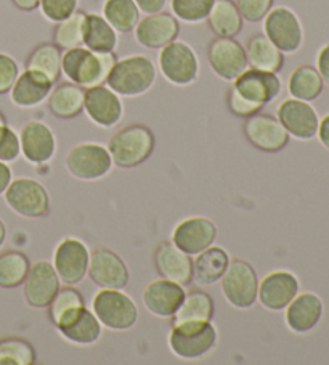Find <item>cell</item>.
<instances>
[{
	"label": "cell",
	"mask_w": 329,
	"mask_h": 365,
	"mask_svg": "<svg viewBox=\"0 0 329 365\" xmlns=\"http://www.w3.org/2000/svg\"><path fill=\"white\" fill-rule=\"evenodd\" d=\"M118 61L115 52H93L87 47L65 50L61 56V74L82 89L106 84L108 74Z\"/></svg>",
	"instance_id": "obj_1"
},
{
	"label": "cell",
	"mask_w": 329,
	"mask_h": 365,
	"mask_svg": "<svg viewBox=\"0 0 329 365\" xmlns=\"http://www.w3.org/2000/svg\"><path fill=\"white\" fill-rule=\"evenodd\" d=\"M156 66L147 55H129L118 60L108 74L106 86L118 96L134 98L145 96L156 83Z\"/></svg>",
	"instance_id": "obj_2"
},
{
	"label": "cell",
	"mask_w": 329,
	"mask_h": 365,
	"mask_svg": "<svg viewBox=\"0 0 329 365\" xmlns=\"http://www.w3.org/2000/svg\"><path fill=\"white\" fill-rule=\"evenodd\" d=\"M113 165L132 169L143 165L155 150V134L143 124H130L118 130L108 143Z\"/></svg>",
	"instance_id": "obj_3"
},
{
	"label": "cell",
	"mask_w": 329,
	"mask_h": 365,
	"mask_svg": "<svg viewBox=\"0 0 329 365\" xmlns=\"http://www.w3.org/2000/svg\"><path fill=\"white\" fill-rule=\"evenodd\" d=\"M217 344V330L212 322L172 324L169 333V348L183 361H193L209 354Z\"/></svg>",
	"instance_id": "obj_4"
},
{
	"label": "cell",
	"mask_w": 329,
	"mask_h": 365,
	"mask_svg": "<svg viewBox=\"0 0 329 365\" xmlns=\"http://www.w3.org/2000/svg\"><path fill=\"white\" fill-rule=\"evenodd\" d=\"M92 311L101 325L115 331L129 330L138 320L135 301L122 289L101 288L92 299Z\"/></svg>",
	"instance_id": "obj_5"
},
{
	"label": "cell",
	"mask_w": 329,
	"mask_h": 365,
	"mask_svg": "<svg viewBox=\"0 0 329 365\" xmlns=\"http://www.w3.org/2000/svg\"><path fill=\"white\" fill-rule=\"evenodd\" d=\"M157 66L164 79L177 87L192 86L199 76V60L192 46L175 39L161 48Z\"/></svg>",
	"instance_id": "obj_6"
},
{
	"label": "cell",
	"mask_w": 329,
	"mask_h": 365,
	"mask_svg": "<svg viewBox=\"0 0 329 365\" xmlns=\"http://www.w3.org/2000/svg\"><path fill=\"white\" fill-rule=\"evenodd\" d=\"M66 169L74 179L95 182L106 178L113 169V160L108 148L95 142H84L69 150Z\"/></svg>",
	"instance_id": "obj_7"
},
{
	"label": "cell",
	"mask_w": 329,
	"mask_h": 365,
	"mask_svg": "<svg viewBox=\"0 0 329 365\" xmlns=\"http://www.w3.org/2000/svg\"><path fill=\"white\" fill-rule=\"evenodd\" d=\"M222 293L236 309H249L257 301L258 279L254 267L243 259H233L220 279Z\"/></svg>",
	"instance_id": "obj_8"
},
{
	"label": "cell",
	"mask_w": 329,
	"mask_h": 365,
	"mask_svg": "<svg viewBox=\"0 0 329 365\" xmlns=\"http://www.w3.org/2000/svg\"><path fill=\"white\" fill-rule=\"evenodd\" d=\"M5 203L18 216L26 219H39L50 211V197L42 184L28 178L10 182L5 190Z\"/></svg>",
	"instance_id": "obj_9"
},
{
	"label": "cell",
	"mask_w": 329,
	"mask_h": 365,
	"mask_svg": "<svg viewBox=\"0 0 329 365\" xmlns=\"http://www.w3.org/2000/svg\"><path fill=\"white\" fill-rule=\"evenodd\" d=\"M90 261L87 245L75 237H66L56 245L53 253V267L65 285L74 287L85 279Z\"/></svg>",
	"instance_id": "obj_10"
},
{
	"label": "cell",
	"mask_w": 329,
	"mask_h": 365,
	"mask_svg": "<svg viewBox=\"0 0 329 365\" xmlns=\"http://www.w3.org/2000/svg\"><path fill=\"white\" fill-rule=\"evenodd\" d=\"M243 134L252 147L267 153L281 152L289 142L288 130L280 119L261 111L244 119Z\"/></svg>",
	"instance_id": "obj_11"
},
{
	"label": "cell",
	"mask_w": 329,
	"mask_h": 365,
	"mask_svg": "<svg viewBox=\"0 0 329 365\" xmlns=\"http://www.w3.org/2000/svg\"><path fill=\"white\" fill-rule=\"evenodd\" d=\"M263 31L283 53H296L302 46L301 20L288 7L271 9L263 18Z\"/></svg>",
	"instance_id": "obj_12"
},
{
	"label": "cell",
	"mask_w": 329,
	"mask_h": 365,
	"mask_svg": "<svg viewBox=\"0 0 329 365\" xmlns=\"http://www.w3.org/2000/svg\"><path fill=\"white\" fill-rule=\"evenodd\" d=\"M207 61L212 71L224 81H235L248 69L244 47L235 37H215L207 47Z\"/></svg>",
	"instance_id": "obj_13"
},
{
	"label": "cell",
	"mask_w": 329,
	"mask_h": 365,
	"mask_svg": "<svg viewBox=\"0 0 329 365\" xmlns=\"http://www.w3.org/2000/svg\"><path fill=\"white\" fill-rule=\"evenodd\" d=\"M60 277L52 262L36 261L31 264L23 282V292L28 304L36 309H46L60 289Z\"/></svg>",
	"instance_id": "obj_14"
},
{
	"label": "cell",
	"mask_w": 329,
	"mask_h": 365,
	"mask_svg": "<svg viewBox=\"0 0 329 365\" xmlns=\"http://www.w3.org/2000/svg\"><path fill=\"white\" fill-rule=\"evenodd\" d=\"M87 274L100 288L122 289L129 285L130 279L122 257L108 248H95L92 251Z\"/></svg>",
	"instance_id": "obj_15"
},
{
	"label": "cell",
	"mask_w": 329,
	"mask_h": 365,
	"mask_svg": "<svg viewBox=\"0 0 329 365\" xmlns=\"http://www.w3.org/2000/svg\"><path fill=\"white\" fill-rule=\"evenodd\" d=\"M84 111L95 125L110 129L115 128L122 119L124 105L121 96H118L108 86L100 84L85 89Z\"/></svg>",
	"instance_id": "obj_16"
},
{
	"label": "cell",
	"mask_w": 329,
	"mask_h": 365,
	"mask_svg": "<svg viewBox=\"0 0 329 365\" xmlns=\"http://www.w3.org/2000/svg\"><path fill=\"white\" fill-rule=\"evenodd\" d=\"M21 155L31 165H46L55 156L56 140L53 130L39 119L24 123L20 130Z\"/></svg>",
	"instance_id": "obj_17"
},
{
	"label": "cell",
	"mask_w": 329,
	"mask_h": 365,
	"mask_svg": "<svg viewBox=\"0 0 329 365\" xmlns=\"http://www.w3.org/2000/svg\"><path fill=\"white\" fill-rule=\"evenodd\" d=\"M135 41L145 48H162L175 41L180 33V21L172 14L157 11L145 15L135 26Z\"/></svg>",
	"instance_id": "obj_18"
},
{
	"label": "cell",
	"mask_w": 329,
	"mask_h": 365,
	"mask_svg": "<svg viewBox=\"0 0 329 365\" xmlns=\"http://www.w3.org/2000/svg\"><path fill=\"white\" fill-rule=\"evenodd\" d=\"M233 89L248 102L263 108L281 92V81L276 76V73L248 68L233 81Z\"/></svg>",
	"instance_id": "obj_19"
},
{
	"label": "cell",
	"mask_w": 329,
	"mask_h": 365,
	"mask_svg": "<svg viewBox=\"0 0 329 365\" xmlns=\"http://www.w3.org/2000/svg\"><path fill=\"white\" fill-rule=\"evenodd\" d=\"M299 293V282L288 270H273L258 282L257 299L265 309L281 311Z\"/></svg>",
	"instance_id": "obj_20"
},
{
	"label": "cell",
	"mask_w": 329,
	"mask_h": 365,
	"mask_svg": "<svg viewBox=\"0 0 329 365\" xmlns=\"http://www.w3.org/2000/svg\"><path fill=\"white\" fill-rule=\"evenodd\" d=\"M183 297H185V289L182 285L161 277L145 287L142 299L151 316L157 319H172L182 304Z\"/></svg>",
	"instance_id": "obj_21"
},
{
	"label": "cell",
	"mask_w": 329,
	"mask_h": 365,
	"mask_svg": "<svg viewBox=\"0 0 329 365\" xmlns=\"http://www.w3.org/2000/svg\"><path fill=\"white\" fill-rule=\"evenodd\" d=\"M217 238V227L206 217H188L175 225L172 243L187 255H199L201 251L212 247Z\"/></svg>",
	"instance_id": "obj_22"
},
{
	"label": "cell",
	"mask_w": 329,
	"mask_h": 365,
	"mask_svg": "<svg viewBox=\"0 0 329 365\" xmlns=\"http://www.w3.org/2000/svg\"><path fill=\"white\" fill-rule=\"evenodd\" d=\"M155 267L162 279L187 287L193 282V259L172 242H162L155 250Z\"/></svg>",
	"instance_id": "obj_23"
},
{
	"label": "cell",
	"mask_w": 329,
	"mask_h": 365,
	"mask_svg": "<svg viewBox=\"0 0 329 365\" xmlns=\"http://www.w3.org/2000/svg\"><path fill=\"white\" fill-rule=\"evenodd\" d=\"M278 119L289 135L301 140L312 138L318 130V116L312 105L303 100L288 98L278 106Z\"/></svg>",
	"instance_id": "obj_24"
},
{
	"label": "cell",
	"mask_w": 329,
	"mask_h": 365,
	"mask_svg": "<svg viewBox=\"0 0 329 365\" xmlns=\"http://www.w3.org/2000/svg\"><path fill=\"white\" fill-rule=\"evenodd\" d=\"M53 86L52 81L47 79L43 74L24 69L10 89V98L14 105L20 106V108H34V106L46 102Z\"/></svg>",
	"instance_id": "obj_25"
},
{
	"label": "cell",
	"mask_w": 329,
	"mask_h": 365,
	"mask_svg": "<svg viewBox=\"0 0 329 365\" xmlns=\"http://www.w3.org/2000/svg\"><path fill=\"white\" fill-rule=\"evenodd\" d=\"M286 309V325L294 333H306L318 324L323 312L321 299L313 293L296 294L293 301L284 307Z\"/></svg>",
	"instance_id": "obj_26"
},
{
	"label": "cell",
	"mask_w": 329,
	"mask_h": 365,
	"mask_svg": "<svg viewBox=\"0 0 329 365\" xmlns=\"http://www.w3.org/2000/svg\"><path fill=\"white\" fill-rule=\"evenodd\" d=\"M56 329L66 341L78 346L95 344L103 335V325L100 324L93 311L87 309L85 306Z\"/></svg>",
	"instance_id": "obj_27"
},
{
	"label": "cell",
	"mask_w": 329,
	"mask_h": 365,
	"mask_svg": "<svg viewBox=\"0 0 329 365\" xmlns=\"http://www.w3.org/2000/svg\"><path fill=\"white\" fill-rule=\"evenodd\" d=\"M244 52L249 68L268 73L281 71L284 53L265 34L251 36L244 47Z\"/></svg>",
	"instance_id": "obj_28"
},
{
	"label": "cell",
	"mask_w": 329,
	"mask_h": 365,
	"mask_svg": "<svg viewBox=\"0 0 329 365\" xmlns=\"http://www.w3.org/2000/svg\"><path fill=\"white\" fill-rule=\"evenodd\" d=\"M230 261V256L224 248L212 245L196 255V259L193 261V280L198 282L199 285H215L222 279Z\"/></svg>",
	"instance_id": "obj_29"
},
{
	"label": "cell",
	"mask_w": 329,
	"mask_h": 365,
	"mask_svg": "<svg viewBox=\"0 0 329 365\" xmlns=\"http://www.w3.org/2000/svg\"><path fill=\"white\" fill-rule=\"evenodd\" d=\"M85 89L73 83L53 86L48 96V108L52 115L60 119H73L84 111Z\"/></svg>",
	"instance_id": "obj_30"
},
{
	"label": "cell",
	"mask_w": 329,
	"mask_h": 365,
	"mask_svg": "<svg viewBox=\"0 0 329 365\" xmlns=\"http://www.w3.org/2000/svg\"><path fill=\"white\" fill-rule=\"evenodd\" d=\"M207 24L217 37H236L243 31V16L233 0H214Z\"/></svg>",
	"instance_id": "obj_31"
},
{
	"label": "cell",
	"mask_w": 329,
	"mask_h": 365,
	"mask_svg": "<svg viewBox=\"0 0 329 365\" xmlns=\"http://www.w3.org/2000/svg\"><path fill=\"white\" fill-rule=\"evenodd\" d=\"M118 43V31L105 20L103 15H85L84 47L93 52H115Z\"/></svg>",
	"instance_id": "obj_32"
},
{
	"label": "cell",
	"mask_w": 329,
	"mask_h": 365,
	"mask_svg": "<svg viewBox=\"0 0 329 365\" xmlns=\"http://www.w3.org/2000/svg\"><path fill=\"white\" fill-rule=\"evenodd\" d=\"M214 301L211 294L202 289H189L179 309L174 314L172 324L182 322H211L214 317Z\"/></svg>",
	"instance_id": "obj_33"
},
{
	"label": "cell",
	"mask_w": 329,
	"mask_h": 365,
	"mask_svg": "<svg viewBox=\"0 0 329 365\" xmlns=\"http://www.w3.org/2000/svg\"><path fill=\"white\" fill-rule=\"evenodd\" d=\"M61 56L63 50L60 47H56L53 42H43L28 56L26 69L41 73L56 84L61 76Z\"/></svg>",
	"instance_id": "obj_34"
},
{
	"label": "cell",
	"mask_w": 329,
	"mask_h": 365,
	"mask_svg": "<svg viewBox=\"0 0 329 365\" xmlns=\"http://www.w3.org/2000/svg\"><path fill=\"white\" fill-rule=\"evenodd\" d=\"M103 18L118 31V34H125L135 29L140 20V10L134 0H105Z\"/></svg>",
	"instance_id": "obj_35"
},
{
	"label": "cell",
	"mask_w": 329,
	"mask_h": 365,
	"mask_svg": "<svg viewBox=\"0 0 329 365\" xmlns=\"http://www.w3.org/2000/svg\"><path fill=\"white\" fill-rule=\"evenodd\" d=\"M291 97L303 102H312L323 91V79L313 66L303 65L296 68L288 81Z\"/></svg>",
	"instance_id": "obj_36"
},
{
	"label": "cell",
	"mask_w": 329,
	"mask_h": 365,
	"mask_svg": "<svg viewBox=\"0 0 329 365\" xmlns=\"http://www.w3.org/2000/svg\"><path fill=\"white\" fill-rule=\"evenodd\" d=\"M31 262L28 256L16 250L0 253V288L11 289L23 285Z\"/></svg>",
	"instance_id": "obj_37"
},
{
	"label": "cell",
	"mask_w": 329,
	"mask_h": 365,
	"mask_svg": "<svg viewBox=\"0 0 329 365\" xmlns=\"http://www.w3.org/2000/svg\"><path fill=\"white\" fill-rule=\"evenodd\" d=\"M84 11L75 10L65 20L56 23L53 29V43L60 47L63 52L75 47L84 46V24H85Z\"/></svg>",
	"instance_id": "obj_38"
},
{
	"label": "cell",
	"mask_w": 329,
	"mask_h": 365,
	"mask_svg": "<svg viewBox=\"0 0 329 365\" xmlns=\"http://www.w3.org/2000/svg\"><path fill=\"white\" fill-rule=\"evenodd\" d=\"M84 306V298H82L79 289L66 285L65 288L58 289V293L53 297L52 303L48 304V317L55 327H60Z\"/></svg>",
	"instance_id": "obj_39"
},
{
	"label": "cell",
	"mask_w": 329,
	"mask_h": 365,
	"mask_svg": "<svg viewBox=\"0 0 329 365\" xmlns=\"http://www.w3.org/2000/svg\"><path fill=\"white\" fill-rule=\"evenodd\" d=\"M37 352L28 339L9 336L0 339V365H33Z\"/></svg>",
	"instance_id": "obj_40"
},
{
	"label": "cell",
	"mask_w": 329,
	"mask_h": 365,
	"mask_svg": "<svg viewBox=\"0 0 329 365\" xmlns=\"http://www.w3.org/2000/svg\"><path fill=\"white\" fill-rule=\"evenodd\" d=\"M214 0H172V15L179 21L196 24L204 21L212 9Z\"/></svg>",
	"instance_id": "obj_41"
},
{
	"label": "cell",
	"mask_w": 329,
	"mask_h": 365,
	"mask_svg": "<svg viewBox=\"0 0 329 365\" xmlns=\"http://www.w3.org/2000/svg\"><path fill=\"white\" fill-rule=\"evenodd\" d=\"M21 155L20 135L10 128L4 113L0 111V161L11 163Z\"/></svg>",
	"instance_id": "obj_42"
},
{
	"label": "cell",
	"mask_w": 329,
	"mask_h": 365,
	"mask_svg": "<svg viewBox=\"0 0 329 365\" xmlns=\"http://www.w3.org/2000/svg\"><path fill=\"white\" fill-rule=\"evenodd\" d=\"M79 0H41L39 9L48 21L58 23L78 10Z\"/></svg>",
	"instance_id": "obj_43"
},
{
	"label": "cell",
	"mask_w": 329,
	"mask_h": 365,
	"mask_svg": "<svg viewBox=\"0 0 329 365\" xmlns=\"http://www.w3.org/2000/svg\"><path fill=\"white\" fill-rule=\"evenodd\" d=\"M235 4L243 20L249 23L262 21L273 7V0H236Z\"/></svg>",
	"instance_id": "obj_44"
},
{
	"label": "cell",
	"mask_w": 329,
	"mask_h": 365,
	"mask_svg": "<svg viewBox=\"0 0 329 365\" xmlns=\"http://www.w3.org/2000/svg\"><path fill=\"white\" fill-rule=\"evenodd\" d=\"M18 76H20V68L14 56L0 53V96L10 92Z\"/></svg>",
	"instance_id": "obj_45"
},
{
	"label": "cell",
	"mask_w": 329,
	"mask_h": 365,
	"mask_svg": "<svg viewBox=\"0 0 329 365\" xmlns=\"http://www.w3.org/2000/svg\"><path fill=\"white\" fill-rule=\"evenodd\" d=\"M226 105H229V110L233 113V115L244 119L256 115L258 111H262V106L248 102V100L239 96L233 87L229 91V96H226Z\"/></svg>",
	"instance_id": "obj_46"
},
{
	"label": "cell",
	"mask_w": 329,
	"mask_h": 365,
	"mask_svg": "<svg viewBox=\"0 0 329 365\" xmlns=\"http://www.w3.org/2000/svg\"><path fill=\"white\" fill-rule=\"evenodd\" d=\"M134 2L138 7V10H140V14L151 15L166 9L167 0H134Z\"/></svg>",
	"instance_id": "obj_47"
},
{
	"label": "cell",
	"mask_w": 329,
	"mask_h": 365,
	"mask_svg": "<svg viewBox=\"0 0 329 365\" xmlns=\"http://www.w3.org/2000/svg\"><path fill=\"white\" fill-rule=\"evenodd\" d=\"M316 65H318V69H316V71L320 73L321 79L325 81L326 84H329V43H326V46L320 50Z\"/></svg>",
	"instance_id": "obj_48"
},
{
	"label": "cell",
	"mask_w": 329,
	"mask_h": 365,
	"mask_svg": "<svg viewBox=\"0 0 329 365\" xmlns=\"http://www.w3.org/2000/svg\"><path fill=\"white\" fill-rule=\"evenodd\" d=\"M11 180H14V174H11L9 163L0 161V195L5 193Z\"/></svg>",
	"instance_id": "obj_49"
},
{
	"label": "cell",
	"mask_w": 329,
	"mask_h": 365,
	"mask_svg": "<svg viewBox=\"0 0 329 365\" xmlns=\"http://www.w3.org/2000/svg\"><path fill=\"white\" fill-rule=\"evenodd\" d=\"M318 137L320 142L325 145L326 148H329V115L321 119V123H318Z\"/></svg>",
	"instance_id": "obj_50"
},
{
	"label": "cell",
	"mask_w": 329,
	"mask_h": 365,
	"mask_svg": "<svg viewBox=\"0 0 329 365\" xmlns=\"http://www.w3.org/2000/svg\"><path fill=\"white\" fill-rule=\"evenodd\" d=\"M16 9H20L23 11H33L36 9H39L41 0H11Z\"/></svg>",
	"instance_id": "obj_51"
},
{
	"label": "cell",
	"mask_w": 329,
	"mask_h": 365,
	"mask_svg": "<svg viewBox=\"0 0 329 365\" xmlns=\"http://www.w3.org/2000/svg\"><path fill=\"white\" fill-rule=\"evenodd\" d=\"M5 237H7V229H5V224L0 221V248H2V245L5 242Z\"/></svg>",
	"instance_id": "obj_52"
}]
</instances>
